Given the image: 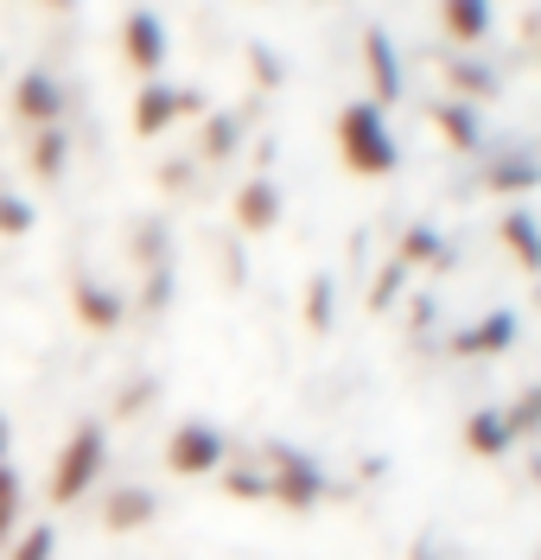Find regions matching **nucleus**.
Instances as JSON below:
<instances>
[{"label":"nucleus","instance_id":"obj_1","mask_svg":"<svg viewBox=\"0 0 541 560\" xmlns=\"http://www.w3.org/2000/svg\"><path fill=\"white\" fill-rule=\"evenodd\" d=\"M338 147H344V166L363 178H389L396 173V140L383 128V108L376 103H351L338 115Z\"/></svg>","mask_w":541,"mask_h":560},{"label":"nucleus","instance_id":"obj_2","mask_svg":"<svg viewBox=\"0 0 541 560\" xmlns=\"http://www.w3.org/2000/svg\"><path fill=\"white\" fill-rule=\"evenodd\" d=\"M103 458H108V433L96 420H83L71 440H64L58 465H51V503H77L83 490L103 478Z\"/></svg>","mask_w":541,"mask_h":560},{"label":"nucleus","instance_id":"obj_3","mask_svg":"<svg viewBox=\"0 0 541 560\" xmlns=\"http://www.w3.org/2000/svg\"><path fill=\"white\" fill-rule=\"evenodd\" d=\"M166 465L179 471V478H204L223 465V440H216L204 420H185L179 433H173V446H166Z\"/></svg>","mask_w":541,"mask_h":560},{"label":"nucleus","instance_id":"obj_4","mask_svg":"<svg viewBox=\"0 0 541 560\" xmlns=\"http://www.w3.org/2000/svg\"><path fill=\"white\" fill-rule=\"evenodd\" d=\"M268 458H274V478H268V497H281V503H293V510H313L319 503V471L306 465L299 453H287V446H268Z\"/></svg>","mask_w":541,"mask_h":560},{"label":"nucleus","instance_id":"obj_5","mask_svg":"<svg viewBox=\"0 0 541 560\" xmlns=\"http://www.w3.org/2000/svg\"><path fill=\"white\" fill-rule=\"evenodd\" d=\"M236 223H243V236H268V230L281 223V185L249 178V185L236 191Z\"/></svg>","mask_w":541,"mask_h":560},{"label":"nucleus","instance_id":"obj_6","mask_svg":"<svg viewBox=\"0 0 541 560\" xmlns=\"http://www.w3.org/2000/svg\"><path fill=\"white\" fill-rule=\"evenodd\" d=\"M179 108H198V96H173L166 83H141V103H134V135H166Z\"/></svg>","mask_w":541,"mask_h":560},{"label":"nucleus","instance_id":"obj_7","mask_svg":"<svg viewBox=\"0 0 541 560\" xmlns=\"http://www.w3.org/2000/svg\"><path fill=\"white\" fill-rule=\"evenodd\" d=\"M363 65H369L376 96H383V103H396V96H401V65H396V45H389L383 26H363Z\"/></svg>","mask_w":541,"mask_h":560},{"label":"nucleus","instance_id":"obj_8","mask_svg":"<svg viewBox=\"0 0 541 560\" xmlns=\"http://www.w3.org/2000/svg\"><path fill=\"white\" fill-rule=\"evenodd\" d=\"M153 510H160V497H153V490H141V485L108 490V503H103V528H115V535H128V528L153 523Z\"/></svg>","mask_w":541,"mask_h":560},{"label":"nucleus","instance_id":"obj_9","mask_svg":"<svg viewBox=\"0 0 541 560\" xmlns=\"http://www.w3.org/2000/svg\"><path fill=\"white\" fill-rule=\"evenodd\" d=\"M128 65L141 70V77H160V65H166V33H160L153 13H134L128 20Z\"/></svg>","mask_w":541,"mask_h":560},{"label":"nucleus","instance_id":"obj_10","mask_svg":"<svg viewBox=\"0 0 541 560\" xmlns=\"http://www.w3.org/2000/svg\"><path fill=\"white\" fill-rule=\"evenodd\" d=\"M13 103H20V115H26V121H38V128H58V108H64V96H58V83H51L45 70H33V77H20Z\"/></svg>","mask_w":541,"mask_h":560},{"label":"nucleus","instance_id":"obj_11","mask_svg":"<svg viewBox=\"0 0 541 560\" xmlns=\"http://www.w3.org/2000/svg\"><path fill=\"white\" fill-rule=\"evenodd\" d=\"M509 338H516V313H491L484 325L459 331V338H452V350H459V357H491V350H504Z\"/></svg>","mask_w":541,"mask_h":560},{"label":"nucleus","instance_id":"obj_12","mask_svg":"<svg viewBox=\"0 0 541 560\" xmlns=\"http://www.w3.org/2000/svg\"><path fill=\"white\" fill-rule=\"evenodd\" d=\"M446 33L459 38V45H478V38L491 33V7L484 0H452L446 7Z\"/></svg>","mask_w":541,"mask_h":560},{"label":"nucleus","instance_id":"obj_13","mask_svg":"<svg viewBox=\"0 0 541 560\" xmlns=\"http://www.w3.org/2000/svg\"><path fill=\"white\" fill-rule=\"evenodd\" d=\"M433 121H439V135L452 140V147H484V128H478V115H471V108H459V103H439L433 108Z\"/></svg>","mask_w":541,"mask_h":560},{"label":"nucleus","instance_id":"obj_14","mask_svg":"<svg viewBox=\"0 0 541 560\" xmlns=\"http://www.w3.org/2000/svg\"><path fill=\"white\" fill-rule=\"evenodd\" d=\"M504 243H509V255L529 268V275H541V230L516 210V217H504Z\"/></svg>","mask_w":541,"mask_h":560},{"label":"nucleus","instance_id":"obj_15","mask_svg":"<svg viewBox=\"0 0 541 560\" xmlns=\"http://www.w3.org/2000/svg\"><path fill=\"white\" fill-rule=\"evenodd\" d=\"M466 446L478 458H497L509 446V427H504V415H471L466 420Z\"/></svg>","mask_w":541,"mask_h":560},{"label":"nucleus","instance_id":"obj_16","mask_svg":"<svg viewBox=\"0 0 541 560\" xmlns=\"http://www.w3.org/2000/svg\"><path fill=\"white\" fill-rule=\"evenodd\" d=\"M504 427H509V440H529V433H541V383L522 388V395L509 401V408H504Z\"/></svg>","mask_w":541,"mask_h":560},{"label":"nucleus","instance_id":"obj_17","mask_svg":"<svg viewBox=\"0 0 541 560\" xmlns=\"http://www.w3.org/2000/svg\"><path fill=\"white\" fill-rule=\"evenodd\" d=\"M77 313H83V325H96V331H108V325L121 318V306H115V293H103V287H90V280H77Z\"/></svg>","mask_w":541,"mask_h":560},{"label":"nucleus","instance_id":"obj_18","mask_svg":"<svg viewBox=\"0 0 541 560\" xmlns=\"http://www.w3.org/2000/svg\"><path fill=\"white\" fill-rule=\"evenodd\" d=\"M236 140H243V121H236V115H211V121H204V140H198V153H204V160H230Z\"/></svg>","mask_w":541,"mask_h":560},{"label":"nucleus","instance_id":"obj_19","mask_svg":"<svg viewBox=\"0 0 541 560\" xmlns=\"http://www.w3.org/2000/svg\"><path fill=\"white\" fill-rule=\"evenodd\" d=\"M446 83H452L459 96H478V103H484V96H497V77H491L484 65H446Z\"/></svg>","mask_w":541,"mask_h":560},{"label":"nucleus","instance_id":"obj_20","mask_svg":"<svg viewBox=\"0 0 541 560\" xmlns=\"http://www.w3.org/2000/svg\"><path fill=\"white\" fill-rule=\"evenodd\" d=\"M536 166H529V160H497V166H491V178H484V185H491V191H529V185H536Z\"/></svg>","mask_w":541,"mask_h":560},{"label":"nucleus","instance_id":"obj_21","mask_svg":"<svg viewBox=\"0 0 541 560\" xmlns=\"http://www.w3.org/2000/svg\"><path fill=\"white\" fill-rule=\"evenodd\" d=\"M33 173H38V178H58V173H64V135H58V128H45V135H38Z\"/></svg>","mask_w":541,"mask_h":560},{"label":"nucleus","instance_id":"obj_22","mask_svg":"<svg viewBox=\"0 0 541 560\" xmlns=\"http://www.w3.org/2000/svg\"><path fill=\"white\" fill-rule=\"evenodd\" d=\"M401 268H414V261H433V268H439V261H446V255H439V236H433V230H408V236H401V255H396Z\"/></svg>","mask_w":541,"mask_h":560},{"label":"nucleus","instance_id":"obj_23","mask_svg":"<svg viewBox=\"0 0 541 560\" xmlns=\"http://www.w3.org/2000/svg\"><path fill=\"white\" fill-rule=\"evenodd\" d=\"M26 230H33V205L13 198V191H0V236H26Z\"/></svg>","mask_w":541,"mask_h":560},{"label":"nucleus","instance_id":"obj_24","mask_svg":"<svg viewBox=\"0 0 541 560\" xmlns=\"http://www.w3.org/2000/svg\"><path fill=\"white\" fill-rule=\"evenodd\" d=\"M223 490H230V497H243V503H255V497H268V478L249 471V465H236V471H223Z\"/></svg>","mask_w":541,"mask_h":560},{"label":"nucleus","instance_id":"obj_25","mask_svg":"<svg viewBox=\"0 0 541 560\" xmlns=\"http://www.w3.org/2000/svg\"><path fill=\"white\" fill-rule=\"evenodd\" d=\"M51 541H58L51 528H26V535L13 541V555H7V560H51Z\"/></svg>","mask_w":541,"mask_h":560},{"label":"nucleus","instance_id":"obj_26","mask_svg":"<svg viewBox=\"0 0 541 560\" xmlns=\"http://www.w3.org/2000/svg\"><path fill=\"white\" fill-rule=\"evenodd\" d=\"M306 318H313V331L331 325V280H313V293H306Z\"/></svg>","mask_w":541,"mask_h":560},{"label":"nucleus","instance_id":"obj_27","mask_svg":"<svg viewBox=\"0 0 541 560\" xmlns=\"http://www.w3.org/2000/svg\"><path fill=\"white\" fill-rule=\"evenodd\" d=\"M401 275H408V268H401V261H389V268L376 275V287H369V306H389V300L401 293Z\"/></svg>","mask_w":541,"mask_h":560},{"label":"nucleus","instance_id":"obj_28","mask_svg":"<svg viewBox=\"0 0 541 560\" xmlns=\"http://www.w3.org/2000/svg\"><path fill=\"white\" fill-rule=\"evenodd\" d=\"M13 516H20V485H13V471H0V541H7Z\"/></svg>","mask_w":541,"mask_h":560},{"label":"nucleus","instance_id":"obj_29","mask_svg":"<svg viewBox=\"0 0 541 560\" xmlns=\"http://www.w3.org/2000/svg\"><path fill=\"white\" fill-rule=\"evenodd\" d=\"M249 70L261 77V90H274V83H281V58H274V51H261V45L249 51Z\"/></svg>","mask_w":541,"mask_h":560},{"label":"nucleus","instance_id":"obj_30","mask_svg":"<svg viewBox=\"0 0 541 560\" xmlns=\"http://www.w3.org/2000/svg\"><path fill=\"white\" fill-rule=\"evenodd\" d=\"M166 300H173V275L160 268V275L146 280V306H166Z\"/></svg>","mask_w":541,"mask_h":560},{"label":"nucleus","instance_id":"obj_31","mask_svg":"<svg viewBox=\"0 0 541 560\" xmlns=\"http://www.w3.org/2000/svg\"><path fill=\"white\" fill-rule=\"evenodd\" d=\"M160 185H166V191H185V185H191V166H185V160H173V166L160 173Z\"/></svg>","mask_w":541,"mask_h":560},{"label":"nucleus","instance_id":"obj_32","mask_svg":"<svg viewBox=\"0 0 541 560\" xmlns=\"http://www.w3.org/2000/svg\"><path fill=\"white\" fill-rule=\"evenodd\" d=\"M146 395H153V383H134V388H128V395H121V415H134V408H141Z\"/></svg>","mask_w":541,"mask_h":560}]
</instances>
